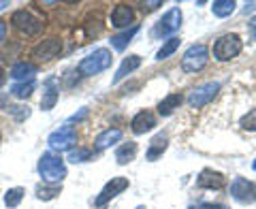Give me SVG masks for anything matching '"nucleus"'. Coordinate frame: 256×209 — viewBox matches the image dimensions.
<instances>
[{
  "label": "nucleus",
  "mask_w": 256,
  "mask_h": 209,
  "mask_svg": "<svg viewBox=\"0 0 256 209\" xmlns=\"http://www.w3.org/2000/svg\"><path fill=\"white\" fill-rule=\"evenodd\" d=\"M60 52H62V41H60V38H47V41L38 43L34 47L32 56H34L36 60H41V62H50L54 58H58Z\"/></svg>",
  "instance_id": "11"
},
{
  "label": "nucleus",
  "mask_w": 256,
  "mask_h": 209,
  "mask_svg": "<svg viewBox=\"0 0 256 209\" xmlns=\"http://www.w3.org/2000/svg\"><path fill=\"white\" fill-rule=\"evenodd\" d=\"M60 90L56 88V79H50V82L45 84V92H43V98H41V107L43 111H50L56 107V102H58V94Z\"/></svg>",
  "instance_id": "20"
},
{
  "label": "nucleus",
  "mask_w": 256,
  "mask_h": 209,
  "mask_svg": "<svg viewBox=\"0 0 256 209\" xmlns=\"http://www.w3.org/2000/svg\"><path fill=\"white\" fill-rule=\"evenodd\" d=\"M198 209H228L226 205H220V203H203Z\"/></svg>",
  "instance_id": "32"
},
{
  "label": "nucleus",
  "mask_w": 256,
  "mask_h": 209,
  "mask_svg": "<svg viewBox=\"0 0 256 209\" xmlns=\"http://www.w3.org/2000/svg\"><path fill=\"white\" fill-rule=\"evenodd\" d=\"M126 188H128V180L126 178H111V182H107L105 188L100 190V194L96 196L94 205L96 207H105L111 198H116L118 194H122Z\"/></svg>",
  "instance_id": "10"
},
{
  "label": "nucleus",
  "mask_w": 256,
  "mask_h": 209,
  "mask_svg": "<svg viewBox=\"0 0 256 209\" xmlns=\"http://www.w3.org/2000/svg\"><path fill=\"white\" fill-rule=\"evenodd\" d=\"M120 139H122V130H120V128H107V130H102L94 139V148L96 150H107V148L114 146V143H118Z\"/></svg>",
  "instance_id": "16"
},
{
  "label": "nucleus",
  "mask_w": 256,
  "mask_h": 209,
  "mask_svg": "<svg viewBox=\"0 0 256 209\" xmlns=\"http://www.w3.org/2000/svg\"><path fill=\"white\" fill-rule=\"evenodd\" d=\"M4 38H6V22L0 20V45L4 43Z\"/></svg>",
  "instance_id": "33"
},
{
  "label": "nucleus",
  "mask_w": 256,
  "mask_h": 209,
  "mask_svg": "<svg viewBox=\"0 0 256 209\" xmlns=\"http://www.w3.org/2000/svg\"><path fill=\"white\" fill-rule=\"evenodd\" d=\"M60 194V186L58 184H41V186H36V196L41 200H52Z\"/></svg>",
  "instance_id": "25"
},
{
  "label": "nucleus",
  "mask_w": 256,
  "mask_h": 209,
  "mask_svg": "<svg viewBox=\"0 0 256 209\" xmlns=\"http://www.w3.org/2000/svg\"><path fill=\"white\" fill-rule=\"evenodd\" d=\"M141 66V56H128V58H124V62L120 64L118 73L114 77V84H120L122 79H126L128 75L132 73V70H137Z\"/></svg>",
  "instance_id": "18"
},
{
  "label": "nucleus",
  "mask_w": 256,
  "mask_h": 209,
  "mask_svg": "<svg viewBox=\"0 0 256 209\" xmlns=\"http://www.w3.org/2000/svg\"><path fill=\"white\" fill-rule=\"evenodd\" d=\"M11 24L22 32V34H26V36H34L43 28L41 20L34 18L30 11H15L13 18H11Z\"/></svg>",
  "instance_id": "8"
},
{
  "label": "nucleus",
  "mask_w": 256,
  "mask_h": 209,
  "mask_svg": "<svg viewBox=\"0 0 256 209\" xmlns=\"http://www.w3.org/2000/svg\"><path fill=\"white\" fill-rule=\"evenodd\" d=\"M50 148L56 150V152H66V150H73V146L77 143V132L73 126H62L58 130H54L50 134Z\"/></svg>",
  "instance_id": "7"
},
{
  "label": "nucleus",
  "mask_w": 256,
  "mask_h": 209,
  "mask_svg": "<svg viewBox=\"0 0 256 209\" xmlns=\"http://www.w3.org/2000/svg\"><path fill=\"white\" fill-rule=\"evenodd\" d=\"M34 92V79L32 82H22V84H15L11 88V94L18 96V98H28V96Z\"/></svg>",
  "instance_id": "27"
},
{
  "label": "nucleus",
  "mask_w": 256,
  "mask_h": 209,
  "mask_svg": "<svg viewBox=\"0 0 256 209\" xmlns=\"http://www.w3.org/2000/svg\"><path fill=\"white\" fill-rule=\"evenodd\" d=\"M94 158V152L88 150V148H77V150H70L68 154V162L73 164H82V162H88V160Z\"/></svg>",
  "instance_id": "26"
},
{
  "label": "nucleus",
  "mask_w": 256,
  "mask_h": 209,
  "mask_svg": "<svg viewBox=\"0 0 256 209\" xmlns=\"http://www.w3.org/2000/svg\"><path fill=\"white\" fill-rule=\"evenodd\" d=\"M137 209H148V207H143V205H139V207H137Z\"/></svg>",
  "instance_id": "38"
},
{
  "label": "nucleus",
  "mask_w": 256,
  "mask_h": 209,
  "mask_svg": "<svg viewBox=\"0 0 256 209\" xmlns=\"http://www.w3.org/2000/svg\"><path fill=\"white\" fill-rule=\"evenodd\" d=\"M4 79H6V75H4V68L0 66V88H2V84H4Z\"/></svg>",
  "instance_id": "35"
},
{
  "label": "nucleus",
  "mask_w": 256,
  "mask_h": 209,
  "mask_svg": "<svg viewBox=\"0 0 256 209\" xmlns=\"http://www.w3.org/2000/svg\"><path fill=\"white\" fill-rule=\"evenodd\" d=\"M38 175L43 178L45 184H58L66 178V166H64V160L54 154V152H45V154L38 158Z\"/></svg>",
  "instance_id": "1"
},
{
  "label": "nucleus",
  "mask_w": 256,
  "mask_h": 209,
  "mask_svg": "<svg viewBox=\"0 0 256 209\" xmlns=\"http://www.w3.org/2000/svg\"><path fill=\"white\" fill-rule=\"evenodd\" d=\"M182 102H184L182 94H169V96H164V98L158 102V114L162 116V118H169V116L175 114V109H180Z\"/></svg>",
  "instance_id": "19"
},
{
  "label": "nucleus",
  "mask_w": 256,
  "mask_h": 209,
  "mask_svg": "<svg viewBox=\"0 0 256 209\" xmlns=\"http://www.w3.org/2000/svg\"><path fill=\"white\" fill-rule=\"evenodd\" d=\"M4 6H9V2H6V0H0V9H4Z\"/></svg>",
  "instance_id": "36"
},
{
  "label": "nucleus",
  "mask_w": 256,
  "mask_h": 209,
  "mask_svg": "<svg viewBox=\"0 0 256 209\" xmlns=\"http://www.w3.org/2000/svg\"><path fill=\"white\" fill-rule=\"evenodd\" d=\"M111 52L100 47V50H94L92 54H88L86 58L79 62V73L86 75V77H92V75H98L102 70H107L111 66Z\"/></svg>",
  "instance_id": "2"
},
{
  "label": "nucleus",
  "mask_w": 256,
  "mask_h": 209,
  "mask_svg": "<svg viewBox=\"0 0 256 209\" xmlns=\"http://www.w3.org/2000/svg\"><path fill=\"white\" fill-rule=\"evenodd\" d=\"M250 34H252V38L256 41V18L250 22Z\"/></svg>",
  "instance_id": "34"
},
{
  "label": "nucleus",
  "mask_w": 256,
  "mask_h": 209,
  "mask_svg": "<svg viewBox=\"0 0 256 209\" xmlns=\"http://www.w3.org/2000/svg\"><path fill=\"white\" fill-rule=\"evenodd\" d=\"M242 47L244 43L237 34H224L214 43V58L220 62H228L242 54Z\"/></svg>",
  "instance_id": "3"
},
{
  "label": "nucleus",
  "mask_w": 256,
  "mask_h": 209,
  "mask_svg": "<svg viewBox=\"0 0 256 209\" xmlns=\"http://www.w3.org/2000/svg\"><path fill=\"white\" fill-rule=\"evenodd\" d=\"M139 32V26H130L128 30H124V32H120V34H116V36H111V47L114 50H118V52H122V50H126V45L132 41V36Z\"/></svg>",
  "instance_id": "21"
},
{
  "label": "nucleus",
  "mask_w": 256,
  "mask_h": 209,
  "mask_svg": "<svg viewBox=\"0 0 256 209\" xmlns=\"http://www.w3.org/2000/svg\"><path fill=\"white\" fill-rule=\"evenodd\" d=\"M178 47H180V38L178 36L166 38V41L162 43V47L158 50V54H156V60H166L169 56H173L175 52H178Z\"/></svg>",
  "instance_id": "24"
},
{
  "label": "nucleus",
  "mask_w": 256,
  "mask_h": 209,
  "mask_svg": "<svg viewBox=\"0 0 256 209\" xmlns=\"http://www.w3.org/2000/svg\"><path fill=\"white\" fill-rule=\"evenodd\" d=\"M134 20V11L128 4H116L114 11H111V26L114 28H124L128 30V26Z\"/></svg>",
  "instance_id": "12"
},
{
  "label": "nucleus",
  "mask_w": 256,
  "mask_h": 209,
  "mask_svg": "<svg viewBox=\"0 0 256 209\" xmlns=\"http://www.w3.org/2000/svg\"><path fill=\"white\" fill-rule=\"evenodd\" d=\"M239 126H242L244 130H256V107L252 111H248V114L242 118Z\"/></svg>",
  "instance_id": "30"
},
{
  "label": "nucleus",
  "mask_w": 256,
  "mask_h": 209,
  "mask_svg": "<svg viewBox=\"0 0 256 209\" xmlns=\"http://www.w3.org/2000/svg\"><path fill=\"white\" fill-rule=\"evenodd\" d=\"M6 111H9V114H11L15 120H18V122H24L26 118H30V109L24 107V104H9V107H6Z\"/></svg>",
  "instance_id": "29"
},
{
  "label": "nucleus",
  "mask_w": 256,
  "mask_h": 209,
  "mask_svg": "<svg viewBox=\"0 0 256 209\" xmlns=\"http://www.w3.org/2000/svg\"><path fill=\"white\" fill-rule=\"evenodd\" d=\"M182 28V11L178 9V6H173L171 11H166L162 15V20H160L156 24V28L152 30V36H169L173 34V32H178Z\"/></svg>",
  "instance_id": "6"
},
{
  "label": "nucleus",
  "mask_w": 256,
  "mask_h": 209,
  "mask_svg": "<svg viewBox=\"0 0 256 209\" xmlns=\"http://www.w3.org/2000/svg\"><path fill=\"white\" fill-rule=\"evenodd\" d=\"M230 196L239 203H256V184L244 178H235L230 184Z\"/></svg>",
  "instance_id": "9"
},
{
  "label": "nucleus",
  "mask_w": 256,
  "mask_h": 209,
  "mask_svg": "<svg viewBox=\"0 0 256 209\" xmlns=\"http://www.w3.org/2000/svg\"><path fill=\"white\" fill-rule=\"evenodd\" d=\"M224 175L222 173H216L212 168H205V171L196 178V186L198 188H205V190H220L224 186Z\"/></svg>",
  "instance_id": "13"
},
{
  "label": "nucleus",
  "mask_w": 256,
  "mask_h": 209,
  "mask_svg": "<svg viewBox=\"0 0 256 209\" xmlns=\"http://www.w3.org/2000/svg\"><path fill=\"white\" fill-rule=\"evenodd\" d=\"M162 2H160V0H152V2H143L141 6H143V11H154L156 6H160Z\"/></svg>",
  "instance_id": "31"
},
{
  "label": "nucleus",
  "mask_w": 256,
  "mask_h": 209,
  "mask_svg": "<svg viewBox=\"0 0 256 209\" xmlns=\"http://www.w3.org/2000/svg\"><path fill=\"white\" fill-rule=\"evenodd\" d=\"M252 168H254V171H256V160H254V164H252Z\"/></svg>",
  "instance_id": "37"
},
{
  "label": "nucleus",
  "mask_w": 256,
  "mask_h": 209,
  "mask_svg": "<svg viewBox=\"0 0 256 209\" xmlns=\"http://www.w3.org/2000/svg\"><path fill=\"white\" fill-rule=\"evenodd\" d=\"M134 156H137V143H132V141H128V143H124V146H120L118 152H116L118 164H128V162H132Z\"/></svg>",
  "instance_id": "22"
},
{
  "label": "nucleus",
  "mask_w": 256,
  "mask_h": 209,
  "mask_svg": "<svg viewBox=\"0 0 256 209\" xmlns=\"http://www.w3.org/2000/svg\"><path fill=\"white\" fill-rule=\"evenodd\" d=\"M235 2L233 0H214L212 2V11L214 15H218V18H228L230 13L235 11Z\"/></svg>",
  "instance_id": "23"
},
{
  "label": "nucleus",
  "mask_w": 256,
  "mask_h": 209,
  "mask_svg": "<svg viewBox=\"0 0 256 209\" xmlns=\"http://www.w3.org/2000/svg\"><path fill=\"white\" fill-rule=\"evenodd\" d=\"M130 126H132L134 134H146V132H150L152 128L156 126V118H154L152 111H139V114L132 118Z\"/></svg>",
  "instance_id": "14"
},
{
  "label": "nucleus",
  "mask_w": 256,
  "mask_h": 209,
  "mask_svg": "<svg viewBox=\"0 0 256 209\" xmlns=\"http://www.w3.org/2000/svg\"><path fill=\"white\" fill-rule=\"evenodd\" d=\"M22 198H24V188H11L4 194V205L13 209V207H18L22 203Z\"/></svg>",
  "instance_id": "28"
},
{
  "label": "nucleus",
  "mask_w": 256,
  "mask_h": 209,
  "mask_svg": "<svg viewBox=\"0 0 256 209\" xmlns=\"http://www.w3.org/2000/svg\"><path fill=\"white\" fill-rule=\"evenodd\" d=\"M34 75H36V66L30 62H18L11 68V79H15V82H32Z\"/></svg>",
  "instance_id": "17"
},
{
  "label": "nucleus",
  "mask_w": 256,
  "mask_h": 209,
  "mask_svg": "<svg viewBox=\"0 0 256 209\" xmlns=\"http://www.w3.org/2000/svg\"><path fill=\"white\" fill-rule=\"evenodd\" d=\"M218 90H220V84L218 82H207L203 86H196L194 90L188 94V104H190L192 109H201V107L210 104L216 98Z\"/></svg>",
  "instance_id": "5"
},
{
  "label": "nucleus",
  "mask_w": 256,
  "mask_h": 209,
  "mask_svg": "<svg viewBox=\"0 0 256 209\" xmlns=\"http://www.w3.org/2000/svg\"><path fill=\"white\" fill-rule=\"evenodd\" d=\"M166 148H169V136H166L164 132L156 134L154 139L150 141V148H148V154H146L148 160H152V162H154V160H158V158L166 152Z\"/></svg>",
  "instance_id": "15"
},
{
  "label": "nucleus",
  "mask_w": 256,
  "mask_h": 209,
  "mask_svg": "<svg viewBox=\"0 0 256 209\" xmlns=\"http://www.w3.org/2000/svg\"><path fill=\"white\" fill-rule=\"evenodd\" d=\"M207 60H210V52H207V47L205 45H192L186 50V54H184V58H182V68L186 70V73H198Z\"/></svg>",
  "instance_id": "4"
}]
</instances>
